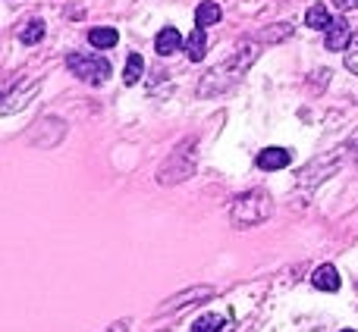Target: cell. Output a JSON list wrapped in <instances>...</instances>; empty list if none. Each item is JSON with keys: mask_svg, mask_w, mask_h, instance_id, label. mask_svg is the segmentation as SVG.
Wrapping results in <instances>:
<instances>
[{"mask_svg": "<svg viewBox=\"0 0 358 332\" xmlns=\"http://www.w3.org/2000/svg\"><path fill=\"white\" fill-rule=\"evenodd\" d=\"M107 332H129V320H120V323H113Z\"/></svg>", "mask_w": 358, "mask_h": 332, "instance_id": "19", "label": "cell"}, {"mask_svg": "<svg viewBox=\"0 0 358 332\" xmlns=\"http://www.w3.org/2000/svg\"><path fill=\"white\" fill-rule=\"evenodd\" d=\"M192 144H195V142H185L182 148H179L176 154L164 163V169H161V182L164 185L182 182V179H189L192 172H195V151H192Z\"/></svg>", "mask_w": 358, "mask_h": 332, "instance_id": "4", "label": "cell"}, {"mask_svg": "<svg viewBox=\"0 0 358 332\" xmlns=\"http://www.w3.org/2000/svg\"><path fill=\"white\" fill-rule=\"evenodd\" d=\"M220 16H223V13H220V6H217L214 0H204V3L195 10L198 29H204V25H217V22H220Z\"/></svg>", "mask_w": 358, "mask_h": 332, "instance_id": "12", "label": "cell"}, {"mask_svg": "<svg viewBox=\"0 0 358 332\" xmlns=\"http://www.w3.org/2000/svg\"><path fill=\"white\" fill-rule=\"evenodd\" d=\"M255 56H258V50H255V47H242L239 54H236L233 60H229V66H227V63H223V66H217L214 73L208 75V82H204V85H198V91H201V94H214V91H220L223 85H229L233 79H239V75L245 73V66L255 60Z\"/></svg>", "mask_w": 358, "mask_h": 332, "instance_id": "2", "label": "cell"}, {"mask_svg": "<svg viewBox=\"0 0 358 332\" xmlns=\"http://www.w3.org/2000/svg\"><path fill=\"white\" fill-rule=\"evenodd\" d=\"M305 25H311V29H330L334 25V13L327 10V3H315L305 13Z\"/></svg>", "mask_w": 358, "mask_h": 332, "instance_id": "10", "label": "cell"}, {"mask_svg": "<svg viewBox=\"0 0 358 332\" xmlns=\"http://www.w3.org/2000/svg\"><path fill=\"white\" fill-rule=\"evenodd\" d=\"M340 10H358V0H334Z\"/></svg>", "mask_w": 358, "mask_h": 332, "instance_id": "18", "label": "cell"}, {"mask_svg": "<svg viewBox=\"0 0 358 332\" xmlns=\"http://www.w3.org/2000/svg\"><path fill=\"white\" fill-rule=\"evenodd\" d=\"M289 151L286 148H264L258 154V166L261 169H283V166H289Z\"/></svg>", "mask_w": 358, "mask_h": 332, "instance_id": "8", "label": "cell"}, {"mask_svg": "<svg viewBox=\"0 0 358 332\" xmlns=\"http://www.w3.org/2000/svg\"><path fill=\"white\" fill-rule=\"evenodd\" d=\"M179 47H182V35H179V29H173V25H167V29L157 31V38H155V50H157L161 56L176 54Z\"/></svg>", "mask_w": 358, "mask_h": 332, "instance_id": "7", "label": "cell"}, {"mask_svg": "<svg viewBox=\"0 0 358 332\" xmlns=\"http://www.w3.org/2000/svg\"><path fill=\"white\" fill-rule=\"evenodd\" d=\"M346 69L358 75V31L352 35V44H349V50H346Z\"/></svg>", "mask_w": 358, "mask_h": 332, "instance_id": "17", "label": "cell"}, {"mask_svg": "<svg viewBox=\"0 0 358 332\" xmlns=\"http://www.w3.org/2000/svg\"><path fill=\"white\" fill-rule=\"evenodd\" d=\"M142 69H145L142 54H129V60H126V66H123V82L126 85H136V82L142 79Z\"/></svg>", "mask_w": 358, "mask_h": 332, "instance_id": "14", "label": "cell"}, {"mask_svg": "<svg viewBox=\"0 0 358 332\" xmlns=\"http://www.w3.org/2000/svg\"><path fill=\"white\" fill-rule=\"evenodd\" d=\"M210 295H214V289H210V285H195V289L182 292V295L170 298L167 304H161V310H157V314H173V310H182V308H189L192 301H201V298H210Z\"/></svg>", "mask_w": 358, "mask_h": 332, "instance_id": "5", "label": "cell"}, {"mask_svg": "<svg viewBox=\"0 0 358 332\" xmlns=\"http://www.w3.org/2000/svg\"><path fill=\"white\" fill-rule=\"evenodd\" d=\"M223 326H227V320L217 314H204L195 320V326H192V332H220Z\"/></svg>", "mask_w": 358, "mask_h": 332, "instance_id": "15", "label": "cell"}, {"mask_svg": "<svg viewBox=\"0 0 358 332\" xmlns=\"http://www.w3.org/2000/svg\"><path fill=\"white\" fill-rule=\"evenodd\" d=\"M69 73H76V79L88 82V85H104L110 75V63L101 54H69L66 56Z\"/></svg>", "mask_w": 358, "mask_h": 332, "instance_id": "3", "label": "cell"}, {"mask_svg": "<svg viewBox=\"0 0 358 332\" xmlns=\"http://www.w3.org/2000/svg\"><path fill=\"white\" fill-rule=\"evenodd\" d=\"M346 332H352V329H346Z\"/></svg>", "mask_w": 358, "mask_h": 332, "instance_id": "20", "label": "cell"}, {"mask_svg": "<svg viewBox=\"0 0 358 332\" xmlns=\"http://www.w3.org/2000/svg\"><path fill=\"white\" fill-rule=\"evenodd\" d=\"M273 204L267 201L264 191H252V195H242L239 201L233 204V210H229V216H233V222L239 229L245 226H258V222H264L267 216H271Z\"/></svg>", "mask_w": 358, "mask_h": 332, "instance_id": "1", "label": "cell"}, {"mask_svg": "<svg viewBox=\"0 0 358 332\" xmlns=\"http://www.w3.org/2000/svg\"><path fill=\"white\" fill-rule=\"evenodd\" d=\"M19 38H22V44H38L44 38V22H41V19H31V22L22 29V35H19Z\"/></svg>", "mask_w": 358, "mask_h": 332, "instance_id": "16", "label": "cell"}, {"mask_svg": "<svg viewBox=\"0 0 358 332\" xmlns=\"http://www.w3.org/2000/svg\"><path fill=\"white\" fill-rule=\"evenodd\" d=\"M349 44H352V25L346 19H334L327 29V50H349Z\"/></svg>", "mask_w": 358, "mask_h": 332, "instance_id": "6", "label": "cell"}, {"mask_svg": "<svg viewBox=\"0 0 358 332\" xmlns=\"http://www.w3.org/2000/svg\"><path fill=\"white\" fill-rule=\"evenodd\" d=\"M117 41H120L117 29H92V31H88V44H92V47L107 50V47H113Z\"/></svg>", "mask_w": 358, "mask_h": 332, "instance_id": "13", "label": "cell"}, {"mask_svg": "<svg viewBox=\"0 0 358 332\" xmlns=\"http://www.w3.org/2000/svg\"><path fill=\"white\" fill-rule=\"evenodd\" d=\"M311 282H315V289H321V292H336L340 289V273H336V266L324 264V266H317L315 270Z\"/></svg>", "mask_w": 358, "mask_h": 332, "instance_id": "9", "label": "cell"}, {"mask_svg": "<svg viewBox=\"0 0 358 332\" xmlns=\"http://www.w3.org/2000/svg\"><path fill=\"white\" fill-rule=\"evenodd\" d=\"M185 50H189V60L192 63H198L204 54H208V35H204V29H198V25H195V31H192L189 41H185Z\"/></svg>", "mask_w": 358, "mask_h": 332, "instance_id": "11", "label": "cell"}]
</instances>
